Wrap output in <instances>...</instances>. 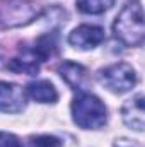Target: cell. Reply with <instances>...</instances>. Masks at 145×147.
I'll use <instances>...</instances> for the list:
<instances>
[{
	"mask_svg": "<svg viewBox=\"0 0 145 147\" xmlns=\"http://www.w3.org/2000/svg\"><path fill=\"white\" fill-rule=\"evenodd\" d=\"M114 36L125 46H138L145 36L144 9L140 0H128L113 24Z\"/></svg>",
	"mask_w": 145,
	"mask_h": 147,
	"instance_id": "cell-1",
	"label": "cell"
},
{
	"mask_svg": "<svg viewBox=\"0 0 145 147\" xmlns=\"http://www.w3.org/2000/svg\"><path fill=\"white\" fill-rule=\"evenodd\" d=\"M73 121L84 130H97L106 125L108 111L104 103L89 92H80L72 101Z\"/></svg>",
	"mask_w": 145,
	"mask_h": 147,
	"instance_id": "cell-2",
	"label": "cell"
},
{
	"mask_svg": "<svg viewBox=\"0 0 145 147\" xmlns=\"http://www.w3.org/2000/svg\"><path fill=\"white\" fill-rule=\"evenodd\" d=\"M99 82L111 92L123 94L135 87L137 84V74L132 65L128 63H113L99 72Z\"/></svg>",
	"mask_w": 145,
	"mask_h": 147,
	"instance_id": "cell-3",
	"label": "cell"
},
{
	"mask_svg": "<svg viewBox=\"0 0 145 147\" xmlns=\"http://www.w3.org/2000/svg\"><path fill=\"white\" fill-rule=\"evenodd\" d=\"M103 41H104V29L92 24H82L75 28L68 36V43L79 50H92Z\"/></svg>",
	"mask_w": 145,
	"mask_h": 147,
	"instance_id": "cell-4",
	"label": "cell"
},
{
	"mask_svg": "<svg viewBox=\"0 0 145 147\" xmlns=\"http://www.w3.org/2000/svg\"><path fill=\"white\" fill-rule=\"evenodd\" d=\"M26 106V91L12 82H0V111L19 113Z\"/></svg>",
	"mask_w": 145,
	"mask_h": 147,
	"instance_id": "cell-5",
	"label": "cell"
},
{
	"mask_svg": "<svg viewBox=\"0 0 145 147\" xmlns=\"http://www.w3.org/2000/svg\"><path fill=\"white\" fill-rule=\"evenodd\" d=\"M121 116H123V121L126 123V127L133 128L135 132H144V94H137L135 98L128 99L121 108Z\"/></svg>",
	"mask_w": 145,
	"mask_h": 147,
	"instance_id": "cell-6",
	"label": "cell"
},
{
	"mask_svg": "<svg viewBox=\"0 0 145 147\" xmlns=\"http://www.w3.org/2000/svg\"><path fill=\"white\" fill-rule=\"evenodd\" d=\"M60 77L72 87L77 91H84L89 82H91V77L85 67L79 65V63H73V62H63L58 69Z\"/></svg>",
	"mask_w": 145,
	"mask_h": 147,
	"instance_id": "cell-7",
	"label": "cell"
},
{
	"mask_svg": "<svg viewBox=\"0 0 145 147\" xmlns=\"http://www.w3.org/2000/svg\"><path fill=\"white\" fill-rule=\"evenodd\" d=\"M28 94L38 103H55L58 92L50 80H36L28 86Z\"/></svg>",
	"mask_w": 145,
	"mask_h": 147,
	"instance_id": "cell-8",
	"label": "cell"
},
{
	"mask_svg": "<svg viewBox=\"0 0 145 147\" xmlns=\"http://www.w3.org/2000/svg\"><path fill=\"white\" fill-rule=\"evenodd\" d=\"M9 69L12 72L17 74H26V75H36L39 70V60L36 55L33 53V50H26L24 53H21L19 57H15L10 63Z\"/></svg>",
	"mask_w": 145,
	"mask_h": 147,
	"instance_id": "cell-9",
	"label": "cell"
},
{
	"mask_svg": "<svg viewBox=\"0 0 145 147\" xmlns=\"http://www.w3.org/2000/svg\"><path fill=\"white\" fill-rule=\"evenodd\" d=\"M56 51H58V43H56L55 34H44V36H41L36 41L34 48H33V53L36 55V58L39 62H46Z\"/></svg>",
	"mask_w": 145,
	"mask_h": 147,
	"instance_id": "cell-10",
	"label": "cell"
},
{
	"mask_svg": "<svg viewBox=\"0 0 145 147\" xmlns=\"http://www.w3.org/2000/svg\"><path fill=\"white\" fill-rule=\"evenodd\" d=\"M77 9L84 14H103L114 5V0H75Z\"/></svg>",
	"mask_w": 145,
	"mask_h": 147,
	"instance_id": "cell-11",
	"label": "cell"
},
{
	"mask_svg": "<svg viewBox=\"0 0 145 147\" xmlns=\"http://www.w3.org/2000/svg\"><path fill=\"white\" fill-rule=\"evenodd\" d=\"M31 147H63L62 140L53 135H38L31 139Z\"/></svg>",
	"mask_w": 145,
	"mask_h": 147,
	"instance_id": "cell-12",
	"label": "cell"
},
{
	"mask_svg": "<svg viewBox=\"0 0 145 147\" xmlns=\"http://www.w3.org/2000/svg\"><path fill=\"white\" fill-rule=\"evenodd\" d=\"M0 147H22V144L15 135L9 132H0Z\"/></svg>",
	"mask_w": 145,
	"mask_h": 147,
	"instance_id": "cell-13",
	"label": "cell"
},
{
	"mask_svg": "<svg viewBox=\"0 0 145 147\" xmlns=\"http://www.w3.org/2000/svg\"><path fill=\"white\" fill-rule=\"evenodd\" d=\"M116 147H118V146H116ZM128 147H130V146H128Z\"/></svg>",
	"mask_w": 145,
	"mask_h": 147,
	"instance_id": "cell-14",
	"label": "cell"
}]
</instances>
